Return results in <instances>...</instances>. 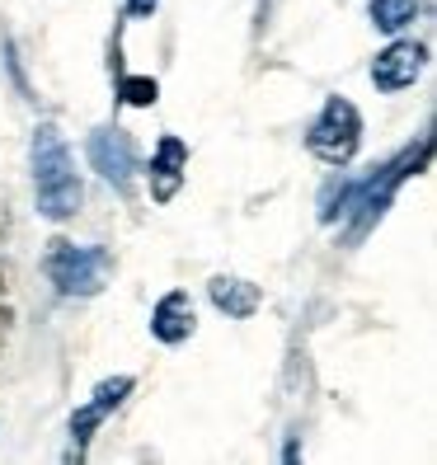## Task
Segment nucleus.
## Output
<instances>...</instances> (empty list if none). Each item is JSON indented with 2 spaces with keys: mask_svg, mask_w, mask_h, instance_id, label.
I'll use <instances>...</instances> for the list:
<instances>
[{
  "mask_svg": "<svg viewBox=\"0 0 437 465\" xmlns=\"http://www.w3.org/2000/svg\"><path fill=\"white\" fill-rule=\"evenodd\" d=\"M34 198L47 222H71L80 212V198H85V188L75 179V160L52 123L34 132Z\"/></svg>",
  "mask_w": 437,
  "mask_h": 465,
  "instance_id": "f257e3e1",
  "label": "nucleus"
},
{
  "mask_svg": "<svg viewBox=\"0 0 437 465\" xmlns=\"http://www.w3.org/2000/svg\"><path fill=\"white\" fill-rule=\"evenodd\" d=\"M358 142H363V118H358V108H353L348 99H330L320 108V118L311 123L306 132V146L315 160H324V165H334L343 170L353 155H358Z\"/></svg>",
  "mask_w": 437,
  "mask_h": 465,
  "instance_id": "f03ea898",
  "label": "nucleus"
},
{
  "mask_svg": "<svg viewBox=\"0 0 437 465\" xmlns=\"http://www.w3.org/2000/svg\"><path fill=\"white\" fill-rule=\"evenodd\" d=\"M47 278L62 296H94L104 282H108V254L104 250H90V244H71V240H52L47 250Z\"/></svg>",
  "mask_w": 437,
  "mask_h": 465,
  "instance_id": "7ed1b4c3",
  "label": "nucleus"
},
{
  "mask_svg": "<svg viewBox=\"0 0 437 465\" xmlns=\"http://www.w3.org/2000/svg\"><path fill=\"white\" fill-rule=\"evenodd\" d=\"M423 57L428 52L419 47V43H391V47H381L376 52V62H372V80H376V90H386V94H400V90H409L419 80V71H423Z\"/></svg>",
  "mask_w": 437,
  "mask_h": 465,
  "instance_id": "20e7f679",
  "label": "nucleus"
},
{
  "mask_svg": "<svg viewBox=\"0 0 437 465\" xmlns=\"http://www.w3.org/2000/svg\"><path fill=\"white\" fill-rule=\"evenodd\" d=\"M132 395V376H114V381H104V386L94 391V400L80 409V414H71V437H75V456L85 451V442L94 437V428L114 414V409Z\"/></svg>",
  "mask_w": 437,
  "mask_h": 465,
  "instance_id": "39448f33",
  "label": "nucleus"
},
{
  "mask_svg": "<svg viewBox=\"0 0 437 465\" xmlns=\"http://www.w3.org/2000/svg\"><path fill=\"white\" fill-rule=\"evenodd\" d=\"M90 165L114 183V188H127L132 183V142L118 132V127H108V132H94L90 136Z\"/></svg>",
  "mask_w": 437,
  "mask_h": 465,
  "instance_id": "423d86ee",
  "label": "nucleus"
},
{
  "mask_svg": "<svg viewBox=\"0 0 437 465\" xmlns=\"http://www.w3.org/2000/svg\"><path fill=\"white\" fill-rule=\"evenodd\" d=\"M194 330H198V315H194V301H188V292H165V296L155 301L151 334H155L160 343H184Z\"/></svg>",
  "mask_w": 437,
  "mask_h": 465,
  "instance_id": "0eeeda50",
  "label": "nucleus"
},
{
  "mask_svg": "<svg viewBox=\"0 0 437 465\" xmlns=\"http://www.w3.org/2000/svg\"><path fill=\"white\" fill-rule=\"evenodd\" d=\"M184 170H188V146L179 136H165V142L155 146V160H151V198L170 203L184 183Z\"/></svg>",
  "mask_w": 437,
  "mask_h": 465,
  "instance_id": "6e6552de",
  "label": "nucleus"
},
{
  "mask_svg": "<svg viewBox=\"0 0 437 465\" xmlns=\"http://www.w3.org/2000/svg\"><path fill=\"white\" fill-rule=\"evenodd\" d=\"M207 296H212V306H216V311H226L231 320H250V315L259 311V301H263V292H259L254 282L226 278V272L207 282Z\"/></svg>",
  "mask_w": 437,
  "mask_h": 465,
  "instance_id": "1a4fd4ad",
  "label": "nucleus"
},
{
  "mask_svg": "<svg viewBox=\"0 0 437 465\" xmlns=\"http://www.w3.org/2000/svg\"><path fill=\"white\" fill-rule=\"evenodd\" d=\"M419 0H372V24L381 34H400L404 24H414Z\"/></svg>",
  "mask_w": 437,
  "mask_h": 465,
  "instance_id": "9d476101",
  "label": "nucleus"
},
{
  "mask_svg": "<svg viewBox=\"0 0 437 465\" xmlns=\"http://www.w3.org/2000/svg\"><path fill=\"white\" fill-rule=\"evenodd\" d=\"M123 99L132 108H151L160 99V85H155L151 75H123Z\"/></svg>",
  "mask_w": 437,
  "mask_h": 465,
  "instance_id": "9b49d317",
  "label": "nucleus"
},
{
  "mask_svg": "<svg viewBox=\"0 0 437 465\" xmlns=\"http://www.w3.org/2000/svg\"><path fill=\"white\" fill-rule=\"evenodd\" d=\"M155 5H160V0H127V15H132V19H151Z\"/></svg>",
  "mask_w": 437,
  "mask_h": 465,
  "instance_id": "f8f14e48",
  "label": "nucleus"
},
{
  "mask_svg": "<svg viewBox=\"0 0 437 465\" xmlns=\"http://www.w3.org/2000/svg\"><path fill=\"white\" fill-rule=\"evenodd\" d=\"M5 339H10V311L0 306V348H5Z\"/></svg>",
  "mask_w": 437,
  "mask_h": 465,
  "instance_id": "ddd939ff",
  "label": "nucleus"
},
{
  "mask_svg": "<svg viewBox=\"0 0 437 465\" xmlns=\"http://www.w3.org/2000/svg\"><path fill=\"white\" fill-rule=\"evenodd\" d=\"M10 235V212H5V198H0V240Z\"/></svg>",
  "mask_w": 437,
  "mask_h": 465,
  "instance_id": "4468645a",
  "label": "nucleus"
},
{
  "mask_svg": "<svg viewBox=\"0 0 437 465\" xmlns=\"http://www.w3.org/2000/svg\"><path fill=\"white\" fill-rule=\"evenodd\" d=\"M5 287H10V282H5V268H0V296H5Z\"/></svg>",
  "mask_w": 437,
  "mask_h": 465,
  "instance_id": "2eb2a0df",
  "label": "nucleus"
}]
</instances>
